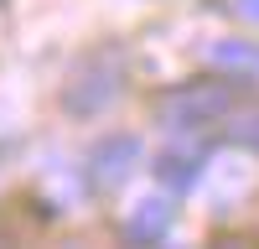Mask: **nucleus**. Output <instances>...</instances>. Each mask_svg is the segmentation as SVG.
I'll use <instances>...</instances> for the list:
<instances>
[{
	"mask_svg": "<svg viewBox=\"0 0 259 249\" xmlns=\"http://www.w3.org/2000/svg\"><path fill=\"white\" fill-rule=\"evenodd\" d=\"M233 109V89L223 83H182L156 104V119L166 130H207Z\"/></svg>",
	"mask_w": 259,
	"mask_h": 249,
	"instance_id": "obj_1",
	"label": "nucleus"
},
{
	"mask_svg": "<svg viewBox=\"0 0 259 249\" xmlns=\"http://www.w3.org/2000/svg\"><path fill=\"white\" fill-rule=\"evenodd\" d=\"M114 89H119V62H114V57H89V62L68 78L62 104H68L73 114H99L104 104L114 99Z\"/></svg>",
	"mask_w": 259,
	"mask_h": 249,
	"instance_id": "obj_2",
	"label": "nucleus"
},
{
	"mask_svg": "<svg viewBox=\"0 0 259 249\" xmlns=\"http://www.w3.org/2000/svg\"><path fill=\"white\" fill-rule=\"evenodd\" d=\"M135 161H140V140L135 135H104L89 151V187H94V192L119 187L130 172H135Z\"/></svg>",
	"mask_w": 259,
	"mask_h": 249,
	"instance_id": "obj_3",
	"label": "nucleus"
},
{
	"mask_svg": "<svg viewBox=\"0 0 259 249\" xmlns=\"http://www.w3.org/2000/svg\"><path fill=\"white\" fill-rule=\"evenodd\" d=\"M171 202L166 197H140L135 208H130V218H124V239H135V244H156L166 228H171Z\"/></svg>",
	"mask_w": 259,
	"mask_h": 249,
	"instance_id": "obj_4",
	"label": "nucleus"
},
{
	"mask_svg": "<svg viewBox=\"0 0 259 249\" xmlns=\"http://www.w3.org/2000/svg\"><path fill=\"white\" fill-rule=\"evenodd\" d=\"M197 166H202L197 151H161L156 177H161V187H171V192H187V187L197 182Z\"/></svg>",
	"mask_w": 259,
	"mask_h": 249,
	"instance_id": "obj_5",
	"label": "nucleus"
},
{
	"mask_svg": "<svg viewBox=\"0 0 259 249\" xmlns=\"http://www.w3.org/2000/svg\"><path fill=\"white\" fill-rule=\"evenodd\" d=\"M212 68H228V73H259V47H249V42H212Z\"/></svg>",
	"mask_w": 259,
	"mask_h": 249,
	"instance_id": "obj_6",
	"label": "nucleus"
},
{
	"mask_svg": "<svg viewBox=\"0 0 259 249\" xmlns=\"http://www.w3.org/2000/svg\"><path fill=\"white\" fill-rule=\"evenodd\" d=\"M228 140H233V145H249V151H259V104L228 119Z\"/></svg>",
	"mask_w": 259,
	"mask_h": 249,
	"instance_id": "obj_7",
	"label": "nucleus"
},
{
	"mask_svg": "<svg viewBox=\"0 0 259 249\" xmlns=\"http://www.w3.org/2000/svg\"><path fill=\"white\" fill-rule=\"evenodd\" d=\"M233 6H239L244 21H259V0H233Z\"/></svg>",
	"mask_w": 259,
	"mask_h": 249,
	"instance_id": "obj_8",
	"label": "nucleus"
}]
</instances>
